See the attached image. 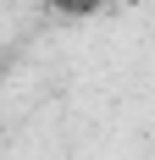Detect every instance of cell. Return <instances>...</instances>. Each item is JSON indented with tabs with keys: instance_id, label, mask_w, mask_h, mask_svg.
I'll list each match as a JSON object with an SVG mask.
<instances>
[{
	"instance_id": "6da1fadb",
	"label": "cell",
	"mask_w": 155,
	"mask_h": 160,
	"mask_svg": "<svg viewBox=\"0 0 155 160\" xmlns=\"http://www.w3.org/2000/svg\"><path fill=\"white\" fill-rule=\"evenodd\" d=\"M50 6H56L61 17H94L100 6H105V0H50Z\"/></svg>"
}]
</instances>
